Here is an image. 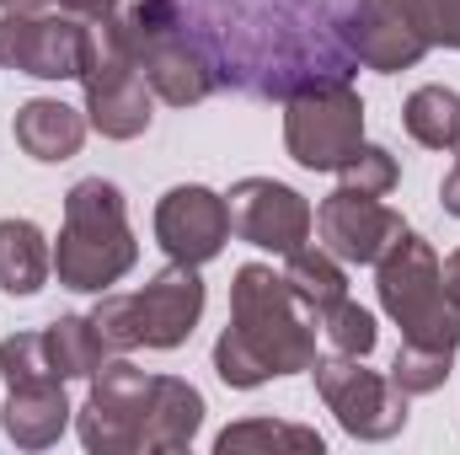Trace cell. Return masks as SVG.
Here are the masks:
<instances>
[{
	"mask_svg": "<svg viewBox=\"0 0 460 455\" xmlns=\"http://www.w3.org/2000/svg\"><path fill=\"white\" fill-rule=\"evenodd\" d=\"M0 375L16 386V380H49V375H59L54 370V359H49V343L43 333H16V338L0 343ZM65 380V375H59Z\"/></svg>",
	"mask_w": 460,
	"mask_h": 455,
	"instance_id": "cell-26",
	"label": "cell"
},
{
	"mask_svg": "<svg viewBox=\"0 0 460 455\" xmlns=\"http://www.w3.org/2000/svg\"><path fill=\"white\" fill-rule=\"evenodd\" d=\"M49 0H0V11H22V16H32V11H43Z\"/></svg>",
	"mask_w": 460,
	"mask_h": 455,
	"instance_id": "cell-31",
	"label": "cell"
},
{
	"mask_svg": "<svg viewBox=\"0 0 460 455\" xmlns=\"http://www.w3.org/2000/svg\"><path fill=\"white\" fill-rule=\"evenodd\" d=\"M316 327L322 322L284 273L241 263L230 284V327L215 343V375L235 391H252L273 375H300L316 364Z\"/></svg>",
	"mask_w": 460,
	"mask_h": 455,
	"instance_id": "cell-1",
	"label": "cell"
},
{
	"mask_svg": "<svg viewBox=\"0 0 460 455\" xmlns=\"http://www.w3.org/2000/svg\"><path fill=\"white\" fill-rule=\"evenodd\" d=\"M284 279H289V290L311 306L316 322L348 300V279H343V268H338V257H332L327 246H295L289 263H284Z\"/></svg>",
	"mask_w": 460,
	"mask_h": 455,
	"instance_id": "cell-19",
	"label": "cell"
},
{
	"mask_svg": "<svg viewBox=\"0 0 460 455\" xmlns=\"http://www.w3.org/2000/svg\"><path fill=\"white\" fill-rule=\"evenodd\" d=\"M86 54H92V22H81L70 11L65 16L5 11L0 16V65L5 70L38 76V81H81Z\"/></svg>",
	"mask_w": 460,
	"mask_h": 455,
	"instance_id": "cell-11",
	"label": "cell"
},
{
	"mask_svg": "<svg viewBox=\"0 0 460 455\" xmlns=\"http://www.w3.org/2000/svg\"><path fill=\"white\" fill-rule=\"evenodd\" d=\"M16 145L32 156V161H70L86 139V118L75 108H65L59 97H32L16 108Z\"/></svg>",
	"mask_w": 460,
	"mask_h": 455,
	"instance_id": "cell-16",
	"label": "cell"
},
{
	"mask_svg": "<svg viewBox=\"0 0 460 455\" xmlns=\"http://www.w3.org/2000/svg\"><path fill=\"white\" fill-rule=\"evenodd\" d=\"M70 397H65V380L59 375H49V380H16L11 386V397H5V413H0V424H5V434H11V445H22V451H49L65 429H70Z\"/></svg>",
	"mask_w": 460,
	"mask_h": 455,
	"instance_id": "cell-15",
	"label": "cell"
},
{
	"mask_svg": "<svg viewBox=\"0 0 460 455\" xmlns=\"http://www.w3.org/2000/svg\"><path fill=\"white\" fill-rule=\"evenodd\" d=\"M338 172H343V188H353V193H375V199L391 193L396 177H402V166H396V156H391L385 145H358Z\"/></svg>",
	"mask_w": 460,
	"mask_h": 455,
	"instance_id": "cell-24",
	"label": "cell"
},
{
	"mask_svg": "<svg viewBox=\"0 0 460 455\" xmlns=\"http://www.w3.org/2000/svg\"><path fill=\"white\" fill-rule=\"evenodd\" d=\"M450 348H423V343H402L396 359H391V386L412 402V397H429L450 380Z\"/></svg>",
	"mask_w": 460,
	"mask_h": 455,
	"instance_id": "cell-23",
	"label": "cell"
},
{
	"mask_svg": "<svg viewBox=\"0 0 460 455\" xmlns=\"http://www.w3.org/2000/svg\"><path fill=\"white\" fill-rule=\"evenodd\" d=\"M230 236H241L246 246H262V252H279L289 257L295 246L311 241V204L289 188V183H273V177H241L230 188Z\"/></svg>",
	"mask_w": 460,
	"mask_h": 455,
	"instance_id": "cell-12",
	"label": "cell"
},
{
	"mask_svg": "<svg viewBox=\"0 0 460 455\" xmlns=\"http://www.w3.org/2000/svg\"><path fill=\"white\" fill-rule=\"evenodd\" d=\"M155 241L172 263H215L230 241V204L204 183H182L155 204Z\"/></svg>",
	"mask_w": 460,
	"mask_h": 455,
	"instance_id": "cell-13",
	"label": "cell"
},
{
	"mask_svg": "<svg viewBox=\"0 0 460 455\" xmlns=\"http://www.w3.org/2000/svg\"><path fill=\"white\" fill-rule=\"evenodd\" d=\"M43 343H49V359L65 380H92L102 364H108V338L97 333L92 317H59L43 327Z\"/></svg>",
	"mask_w": 460,
	"mask_h": 455,
	"instance_id": "cell-20",
	"label": "cell"
},
{
	"mask_svg": "<svg viewBox=\"0 0 460 455\" xmlns=\"http://www.w3.org/2000/svg\"><path fill=\"white\" fill-rule=\"evenodd\" d=\"M204 424V397L199 386L177 380V375H155L150 391V418H145V451L166 455V451H188L193 434Z\"/></svg>",
	"mask_w": 460,
	"mask_h": 455,
	"instance_id": "cell-17",
	"label": "cell"
},
{
	"mask_svg": "<svg viewBox=\"0 0 460 455\" xmlns=\"http://www.w3.org/2000/svg\"><path fill=\"white\" fill-rule=\"evenodd\" d=\"M322 333H327V343H332L338 353H353V359L375 353V338H380L375 317H369L364 306H353V300H343L338 311H327V317H322Z\"/></svg>",
	"mask_w": 460,
	"mask_h": 455,
	"instance_id": "cell-25",
	"label": "cell"
},
{
	"mask_svg": "<svg viewBox=\"0 0 460 455\" xmlns=\"http://www.w3.org/2000/svg\"><path fill=\"white\" fill-rule=\"evenodd\" d=\"M316 391L327 402V413L343 424L353 440H391L407 429V397L391 386V375L364 370L353 353L316 359Z\"/></svg>",
	"mask_w": 460,
	"mask_h": 455,
	"instance_id": "cell-10",
	"label": "cell"
},
{
	"mask_svg": "<svg viewBox=\"0 0 460 455\" xmlns=\"http://www.w3.org/2000/svg\"><path fill=\"white\" fill-rule=\"evenodd\" d=\"M220 455H268V451H289V455H322V434L316 429H300V424H273V418H246V424H230L226 434L215 440Z\"/></svg>",
	"mask_w": 460,
	"mask_h": 455,
	"instance_id": "cell-21",
	"label": "cell"
},
{
	"mask_svg": "<svg viewBox=\"0 0 460 455\" xmlns=\"http://www.w3.org/2000/svg\"><path fill=\"white\" fill-rule=\"evenodd\" d=\"M150 391L155 375H145L128 359H108L92 375L81 418V445L92 455H134L145 451V418H150Z\"/></svg>",
	"mask_w": 460,
	"mask_h": 455,
	"instance_id": "cell-8",
	"label": "cell"
},
{
	"mask_svg": "<svg viewBox=\"0 0 460 455\" xmlns=\"http://www.w3.org/2000/svg\"><path fill=\"white\" fill-rule=\"evenodd\" d=\"M456 150H460V145H456Z\"/></svg>",
	"mask_w": 460,
	"mask_h": 455,
	"instance_id": "cell-32",
	"label": "cell"
},
{
	"mask_svg": "<svg viewBox=\"0 0 460 455\" xmlns=\"http://www.w3.org/2000/svg\"><path fill=\"white\" fill-rule=\"evenodd\" d=\"M54 257L32 220H0V290L5 295H38Z\"/></svg>",
	"mask_w": 460,
	"mask_h": 455,
	"instance_id": "cell-18",
	"label": "cell"
},
{
	"mask_svg": "<svg viewBox=\"0 0 460 455\" xmlns=\"http://www.w3.org/2000/svg\"><path fill=\"white\" fill-rule=\"evenodd\" d=\"M134 257H139V246H134V230H128L123 193L102 177H81L65 193V230H59V246H54L59 284L81 290V295H102L108 284H118L134 268Z\"/></svg>",
	"mask_w": 460,
	"mask_h": 455,
	"instance_id": "cell-2",
	"label": "cell"
},
{
	"mask_svg": "<svg viewBox=\"0 0 460 455\" xmlns=\"http://www.w3.org/2000/svg\"><path fill=\"white\" fill-rule=\"evenodd\" d=\"M316 230H322V246H327L338 263H380V257L391 252V241L407 226H402V215L385 210L375 193L338 188V193L322 199Z\"/></svg>",
	"mask_w": 460,
	"mask_h": 455,
	"instance_id": "cell-14",
	"label": "cell"
},
{
	"mask_svg": "<svg viewBox=\"0 0 460 455\" xmlns=\"http://www.w3.org/2000/svg\"><path fill=\"white\" fill-rule=\"evenodd\" d=\"M364 145V97L348 81H316L289 97L284 113V150L305 172H338Z\"/></svg>",
	"mask_w": 460,
	"mask_h": 455,
	"instance_id": "cell-7",
	"label": "cell"
},
{
	"mask_svg": "<svg viewBox=\"0 0 460 455\" xmlns=\"http://www.w3.org/2000/svg\"><path fill=\"white\" fill-rule=\"evenodd\" d=\"M343 43L348 59H358L380 76L412 70L434 49L429 0H353L343 16Z\"/></svg>",
	"mask_w": 460,
	"mask_h": 455,
	"instance_id": "cell-9",
	"label": "cell"
},
{
	"mask_svg": "<svg viewBox=\"0 0 460 455\" xmlns=\"http://www.w3.org/2000/svg\"><path fill=\"white\" fill-rule=\"evenodd\" d=\"M439 199H445V210L460 220V161L445 172V183H439Z\"/></svg>",
	"mask_w": 460,
	"mask_h": 455,
	"instance_id": "cell-29",
	"label": "cell"
},
{
	"mask_svg": "<svg viewBox=\"0 0 460 455\" xmlns=\"http://www.w3.org/2000/svg\"><path fill=\"white\" fill-rule=\"evenodd\" d=\"M402 123L418 145L429 150H456L460 145V97L450 86H418L402 108Z\"/></svg>",
	"mask_w": 460,
	"mask_h": 455,
	"instance_id": "cell-22",
	"label": "cell"
},
{
	"mask_svg": "<svg viewBox=\"0 0 460 455\" xmlns=\"http://www.w3.org/2000/svg\"><path fill=\"white\" fill-rule=\"evenodd\" d=\"M123 0H59V11L81 16V22H102V16H118Z\"/></svg>",
	"mask_w": 460,
	"mask_h": 455,
	"instance_id": "cell-28",
	"label": "cell"
},
{
	"mask_svg": "<svg viewBox=\"0 0 460 455\" xmlns=\"http://www.w3.org/2000/svg\"><path fill=\"white\" fill-rule=\"evenodd\" d=\"M204 317V279L193 263L161 268L134 295H102L92 322L108 348H182Z\"/></svg>",
	"mask_w": 460,
	"mask_h": 455,
	"instance_id": "cell-5",
	"label": "cell"
},
{
	"mask_svg": "<svg viewBox=\"0 0 460 455\" xmlns=\"http://www.w3.org/2000/svg\"><path fill=\"white\" fill-rule=\"evenodd\" d=\"M445 290H450V300L460 306V246L450 252V263H445Z\"/></svg>",
	"mask_w": 460,
	"mask_h": 455,
	"instance_id": "cell-30",
	"label": "cell"
},
{
	"mask_svg": "<svg viewBox=\"0 0 460 455\" xmlns=\"http://www.w3.org/2000/svg\"><path fill=\"white\" fill-rule=\"evenodd\" d=\"M375 290L385 317L402 327V343H423V348H460V306L445 290V268L434 257V246L412 230H402L391 241V252L375 263Z\"/></svg>",
	"mask_w": 460,
	"mask_h": 455,
	"instance_id": "cell-4",
	"label": "cell"
},
{
	"mask_svg": "<svg viewBox=\"0 0 460 455\" xmlns=\"http://www.w3.org/2000/svg\"><path fill=\"white\" fill-rule=\"evenodd\" d=\"M81 86H86V123L108 139H134L150 129V86L123 43V27L118 16L92 22V54H86V70H81Z\"/></svg>",
	"mask_w": 460,
	"mask_h": 455,
	"instance_id": "cell-6",
	"label": "cell"
},
{
	"mask_svg": "<svg viewBox=\"0 0 460 455\" xmlns=\"http://www.w3.org/2000/svg\"><path fill=\"white\" fill-rule=\"evenodd\" d=\"M118 27H123V43H128L134 65H139L145 86L161 103L193 108V103H204L220 86V70L188 38V16H182L177 0H139V5H128L118 16Z\"/></svg>",
	"mask_w": 460,
	"mask_h": 455,
	"instance_id": "cell-3",
	"label": "cell"
},
{
	"mask_svg": "<svg viewBox=\"0 0 460 455\" xmlns=\"http://www.w3.org/2000/svg\"><path fill=\"white\" fill-rule=\"evenodd\" d=\"M429 27H434V43L460 49V0H429Z\"/></svg>",
	"mask_w": 460,
	"mask_h": 455,
	"instance_id": "cell-27",
	"label": "cell"
}]
</instances>
